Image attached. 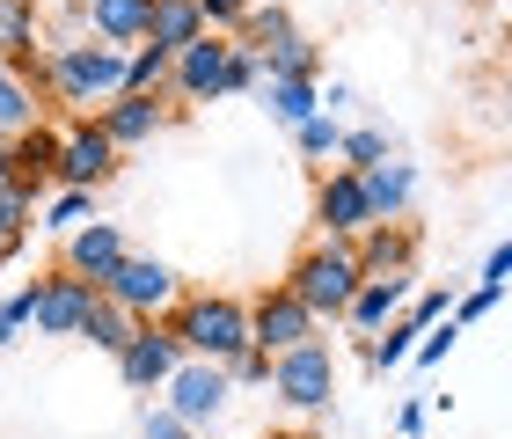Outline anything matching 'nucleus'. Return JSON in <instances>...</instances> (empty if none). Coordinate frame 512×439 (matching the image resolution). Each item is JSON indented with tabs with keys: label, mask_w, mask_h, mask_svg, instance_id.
I'll return each mask as SVG.
<instances>
[{
	"label": "nucleus",
	"mask_w": 512,
	"mask_h": 439,
	"mask_svg": "<svg viewBox=\"0 0 512 439\" xmlns=\"http://www.w3.org/2000/svg\"><path fill=\"white\" fill-rule=\"evenodd\" d=\"M352 257L366 279H403V271H417V227L410 220H374L366 235H352Z\"/></svg>",
	"instance_id": "2eb2a0df"
},
{
	"label": "nucleus",
	"mask_w": 512,
	"mask_h": 439,
	"mask_svg": "<svg viewBox=\"0 0 512 439\" xmlns=\"http://www.w3.org/2000/svg\"><path fill=\"white\" fill-rule=\"evenodd\" d=\"M315 227L330 242H352V235H366V227H374V205H366V183H359V169H337L315 183Z\"/></svg>",
	"instance_id": "9d476101"
},
{
	"label": "nucleus",
	"mask_w": 512,
	"mask_h": 439,
	"mask_svg": "<svg viewBox=\"0 0 512 439\" xmlns=\"http://www.w3.org/2000/svg\"><path fill=\"white\" fill-rule=\"evenodd\" d=\"M22 300H30V330L37 337H81V322L103 300V286L81 279V271H44V279L22 286Z\"/></svg>",
	"instance_id": "423d86ee"
},
{
	"label": "nucleus",
	"mask_w": 512,
	"mask_h": 439,
	"mask_svg": "<svg viewBox=\"0 0 512 439\" xmlns=\"http://www.w3.org/2000/svg\"><path fill=\"white\" fill-rule=\"evenodd\" d=\"M96 125L118 140V154H132V147H147V140H161V132L176 125V110L161 103V96H139V88H125V96H110L103 110H96Z\"/></svg>",
	"instance_id": "ddd939ff"
},
{
	"label": "nucleus",
	"mask_w": 512,
	"mask_h": 439,
	"mask_svg": "<svg viewBox=\"0 0 512 439\" xmlns=\"http://www.w3.org/2000/svg\"><path fill=\"white\" fill-rule=\"evenodd\" d=\"M359 257H352V242H308L293 257V271H286V293L300 300V308H308L315 322H344V308H352V293H359Z\"/></svg>",
	"instance_id": "7ed1b4c3"
},
{
	"label": "nucleus",
	"mask_w": 512,
	"mask_h": 439,
	"mask_svg": "<svg viewBox=\"0 0 512 439\" xmlns=\"http://www.w3.org/2000/svg\"><path fill=\"white\" fill-rule=\"evenodd\" d=\"M454 344H461V322L447 315V322H432V330H425V337H417V352H410V359H417V366H439V359H447V352H454Z\"/></svg>",
	"instance_id": "c9c22d12"
},
{
	"label": "nucleus",
	"mask_w": 512,
	"mask_h": 439,
	"mask_svg": "<svg viewBox=\"0 0 512 439\" xmlns=\"http://www.w3.org/2000/svg\"><path fill=\"white\" fill-rule=\"evenodd\" d=\"M8 183H15V147L0 140V191H8Z\"/></svg>",
	"instance_id": "37998d69"
},
{
	"label": "nucleus",
	"mask_w": 512,
	"mask_h": 439,
	"mask_svg": "<svg viewBox=\"0 0 512 439\" xmlns=\"http://www.w3.org/2000/svg\"><path fill=\"white\" fill-rule=\"evenodd\" d=\"M491 308H498V286H476V293L454 300V322H476V315H491Z\"/></svg>",
	"instance_id": "ea45409f"
},
{
	"label": "nucleus",
	"mask_w": 512,
	"mask_h": 439,
	"mask_svg": "<svg viewBox=\"0 0 512 439\" xmlns=\"http://www.w3.org/2000/svg\"><path fill=\"white\" fill-rule=\"evenodd\" d=\"M154 322H169L183 337V359H213V366H227L249 344V300L235 293H176V308H161Z\"/></svg>",
	"instance_id": "f03ea898"
},
{
	"label": "nucleus",
	"mask_w": 512,
	"mask_h": 439,
	"mask_svg": "<svg viewBox=\"0 0 512 439\" xmlns=\"http://www.w3.org/2000/svg\"><path fill=\"white\" fill-rule=\"evenodd\" d=\"M256 0H198V15H205V30H220V37H235L242 22H249Z\"/></svg>",
	"instance_id": "e433bc0d"
},
{
	"label": "nucleus",
	"mask_w": 512,
	"mask_h": 439,
	"mask_svg": "<svg viewBox=\"0 0 512 439\" xmlns=\"http://www.w3.org/2000/svg\"><path fill=\"white\" fill-rule=\"evenodd\" d=\"M271 396L286 410H330V396H337V352H330V337H308V344H293V352H278L271 359Z\"/></svg>",
	"instance_id": "39448f33"
},
{
	"label": "nucleus",
	"mask_w": 512,
	"mask_h": 439,
	"mask_svg": "<svg viewBox=\"0 0 512 439\" xmlns=\"http://www.w3.org/2000/svg\"><path fill=\"white\" fill-rule=\"evenodd\" d=\"M125 264V235L110 220H81L74 235H66V249H59V271H81V279H110V271Z\"/></svg>",
	"instance_id": "dca6fc26"
},
{
	"label": "nucleus",
	"mask_w": 512,
	"mask_h": 439,
	"mask_svg": "<svg viewBox=\"0 0 512 439\" xmlns=\"http://www.w3.org/2000/svg\"><path fill=\"white\" fill-rule=\"evenodd\" d=\"M483 286H498V293L512 286V242H498L491 257H483Z\"/></svg>",
	"instance_id": "a19ab883"
},
{
	"label": "nucleus",
	"mask_w": 512,
	"mask_h": 439,
	"mask_svg": "<svg viewBox=\"0 0 512 439\" xmlns=\"http://www.w3.org/2000/svg\"><path fill=\"white\" fill-rule=\"evenodd\" d=\"M118 140L96 125V110L88 118H66L59 125V169H52V191H103L110 176H118Z\"/></svg>",
	"instance_id": "20e7f679"
},
{
	"label": "nucleus",
	"mask_w": 512,
	"mask_h": 439,
	"mask_svg": "<svg viewBox=\"0 0 512 439\" xmlns=\"http://www.w3.org/2000/svg\"><path fill=\"white\" fill-rule=\"evenodd\" d=\"M132 330H139V315H125L118 300H96V308H88V322H81V337L96 344V352H110V359L132 344Z\"/></svg>",
	"instance_id": "393cba45"
},
{
	"label": "nucleus",
	"mask_w": 512,
	"mask_h": 439,
	"mask_svg": "<svg viewBox=\"0 0 512 439\" xmlns=\"http://www.w3.org/2000/svg\"><path fill=\"white\" fill-rule=\"evenodd\" d=\"M403 315L417 322V330L447 322V315H454V286H425V293H410V300H403Z\"/></svg>",
	"instance_id": "72a5a7b5"
},
{
	"label": "nucleus",
	"mask_w": 512,
	"mask_h": 439,
	"mask_svg": "<svg viewBox=\"0 0 512 439\" xmlns=\"http://www.w3.org/2000/svg\"><path fill=\"white\" fill-rule=\"evenodd\" d=\"M139 439H198V432H191V425H183V418H176V410H169V403H154V410H147V418H139Z\"/></svg>",
	"instance_id": "4c0bfd02"
},
{
	"label": "nucleus",
	"mask_w": 512,
	"mask_h": 439,
	"mask_svg": "<svg viewBox=\"0 0 512 439\" xmlns=\"http://www.w3.org/2000/svg\"><path fill=\"white\" fill-rule=\"evenodd\" d=\"M300 30V22L286 15V8H271V0H256V8H249V22H242V44H256V52H264V44H278V37H293Z\"/></svg>",
	"instance_id": "7c9ffc66"
},
{
	"label": "nucleus",
	"mask_w": 512,
	"mask_h": 439,
	"mask_svg": "<svg viewBox=\"0 0 512 439\" xmlns=\"http://www.w3.org/2000/svg\"><path fill=\"white\" fill-rule=\"evenodd\" d=\"M227 44H235V37L205 30V37H191V44L176 52L169 88H176L183 103H220V96H227Z\"/></svg>",
	"instance_id": "f8f14e48"
},
{
	"label": "nucleus",
	"mask_w": 512,
	"mask_h": 439,
	"mask_svg": "<svg viewBox=\"0 0 512 439\" xmlns=\"http://www.w3.org/2000/svg\"><path fill=\"white\" fill-rule=\"evenodd\" d=\"M417 337H425V330H417L410 315H395L388 330H374V337H366V366H374V374H395V366H403V359L417 352Z\"/></svg>",
	"instance_id": "a878e982"
},
{
	"label": "nucleus",
	"mask_w": 512,
	"mask_h": 439,
	"mask_svg": "<svg viewBox=\"0 0 512 439\" xmlns=\"http://www.w3.org/2000/svg\"><path fill=\"white\" fill-rule=\"evenodd\" d=\"M147 8L154 0H81V37L132 52V44H147Z\"/></svg>",
	"instance_id": "f3484780"
},
{
	"label": "nucleus",
	"mask_w": 512,
	"mask_h": 439,
	"mask_svg": "<svg viewBox=\"0 0 512 439\" xmlns=\"http://www.w3.org/2000/svg\"><path fill=\"white\" fill-rule=\"evenodd\" d=\"M176 366H183V337L169 330V322H139L132 344L118 352V374L139 388V396H161V381H169Z\"/></svg>",
	"instance_id": "9b49d317"
},
{
	"label": "nucleus",
	"mask_w": 512,
	"mask_h": 439,
	"mask_svg": "<svg viewBox=\"0 0 512 439\" xmlns=\"http://www.w3.org/2000/svg\"><path fill=\"white\" fill-rule=\"evenodd\" d=\"M176 264H161V257H132L125 249V264L103 279V300H118L125 315H139V322H154L161 308H176Z\"/></svg>",
	"instance_id": "6e6552de"
},
{
	"label": "nucleus",
	"mask_w": 512,
	"mask_h": 439,
	"mask_svg": "<svg viewBox=\"0 0 512 439\" xmlns=\"http://www.w3.org/2000/svg\"><path fill=\"white\" fill-rule=\"evenodd\" d=\"M381 154H388V132H374V125L344 132V147H337V161H344V169H374Z\"/></svg>",
	"instance_id": "473e14b6"
},
{
	"label": "nucleus",
	"mask_w": 512,
	"mask_h": 439,
	"mask_svg": "<svg viewBox=\"0 0 512 439\" xmlns=\"http://www.w3.org/2000/svg\"><path fill=\"white\" fill-rule=\"evenodd\" d=\"M169 66H176V52H161V44H132V52H125V88L161 96V88H169Z\"/></svg>",
	"instance_id": "cd10ccee"
},
{
	"label": "nucleus",
	"mask_w": 512,
	"mask_h": 439,
	"mask_svg": "<svg viewBox=\"0 0 512 439\" xmlns=\"http://www.w3.org/2000/svg\"><path fill=\"white\" fill-rule=\"evenodd\" d=\"M0 59L30 88L44 81V8L37 0H0Z\"/></svg>",
	"instance_id": "4468645a"
},
{
	"label": "nucleus",
	"mask_w": 512,
	"mask_h": 439,
	"mask_svg": "<svg viewBox=\"0 0 512 439\" xmlns=\"http://www.w3.org/2000/svg\"><path fill=\"white\" fill-rule=\"evenodd\" d=\"M395 432H403V439L425 432V403H403V410H395Z\"/></svg>",
	"instance_id": "79ce46f5"
},
{
	"label": "nucleus",
	"mask_w": 512,
	"mask_h": 439,
	"mask_svg": "<svg viewBox=\"0 0 512 439\" xmlns=\"http://www.w3.org/2000/svg\"><path fill=\"white\" fill-rule=\"evenodd\" d=\"M37 205H44V191H30V183H8V191H0V257L22 249V235L37 227Z\"/></svg>",
	"instance_id": "5701e85b"
},
{
	"label": "nucleus",
	"mask_w": 512,
	"mask_h": 439,
	"mask_svg": "<svg viewBox=\"0 0 512 439\" xmlns=\"http://www.w3.org/2000/svg\"><path fill=\"white\" fill-rule=\"evenodd\" d=\"M359 183H366V205H374V220H403L410 198H417V169H410V161H395V154H381L374 169H359Z\"/></svg>",
	"instance_id": "6ab92c4d"
},
{
	"label": "nucleus",
	"mask_w": 512,
	"mask_h": 439,
	"mask_svg": "<svg viewBox=\"0 0 512 439\" xmlns=\"http://www.w3.org/2000/svg\"><path fill=\"white\" fill-rule=\"evenodd\" d=\"M293 147L308 154V161H337V147H344V125L330 118V110H315L308 125H293Z\"/></svg>",
	"instance_id": "c756f323"
},
{
	"label": "nucleus",
	"mask_w": 512,
	"mask_h": 439,
	"mask_svg": "<svg viewBox=\"0 0 512 439\" xmlns=\"http://www.w3.org/2000/svg\"><path fill=\"white\" fill-rule=\"evenodd\" d=\"M227 381H235V388H271V352H256V344H242V352L227 359Z\"/></svg>",
	"instance_id": "f704fd0d"
},
{
	"label": "nucleus",
	"mask_w": 512,
	"mask_h": 439,
	"mask_svg": "<svg viewBox=\"0 0 512 439\" xmlns=\"http://www.w3.org/2000/svg\"><path fill=\"white\" fill-rule=\"evenodd\" d=\"M37 96L66 103L74 118H88V110H103L110 96H125V52L118 44H96V37H59L44 44V81Z\"/></svg>",
	"instance_id": "f257e3e1"
},
{
	"label": "nucleus",
	"mask_w": 512,
	"mask_h": 439,
	"mask_svg": "<svg viewBox=\"0 0 512 439\" xmlns=\"http://www.w3.org/2000/svg\"><path fill=\"white\" fill-rule=\"evenodd\" d=\"M15 183H30V191H52V169H59V125H22L15 132Z\"/></svg>",
	"instance_id": "412c9836"
},
{
	"label": "nucleus",
	"mask_w": 512,
	"mask_h": 439,
	"mask_svg": "<svg viewBox=\"0 0 512 439\" xmlns=\"http://www.w3.org/2000/svg\"><path fill=\"white\" fill-rule=\"evenodd\" d=\"M417 293V271H403V279H359V293H352V308H344V322H352L359 337H374V330H388L395 315H403V300Z\"/></svg>",
	"instance_id": "a211bd4d"
},
{
	"label": "nucleus",
	"mask_w": 512,
	"mask_h": 439,
	"mask_svg": "<svg viewBox=\"0 0 512 439\" xmlns=\"http://www.w3.org/2000/svg\"><path fill=\"white\" fill-rule=\"evenodd\" d=\"M191 37H205L198 0H154V8H147V44H161V52H183Z\"/></svg>",
	"instance_id": "4be33fe9"
},
{
	"label": "nucleus",
	"mask_w": 512,
	"mask_h": 439,
	"mask_svg": "<svg viewBox=\"0 0 512 439\" xmlns=\"http://www.w3.org/2000/svg\"><path fill=\"white\" fill-rule=\"evenodd\" d=\"M256 103L271 110V125H308L322 110V81H300V74H264V88H256Z\"/></svg>",
	"instance_id": "aec40b11"
},
{
	"label": "nucleus",
	"mask_w": 512,
	"mask_h": 439,
	"mask_svg": "<svg viewBox=\"0 0 512 439\" xmlns=\"http://www.w3.org/2000/svg\"><path fill=\"white\" fill-rule=\"evenodd\" d=\"M249 88H264V52L256 44H227V96H249Z\"/></svg>",
	"instance_id": "2f4dec72"
},
{
	"label": "nucleus",
	"mask_w": 512,
	"mask_h": 439,
	"mask_svg": "<svg viewBox=\"0 0 512 439\" xmlns=\"http://www.w3.org/2000/svg\"><path fill=\"white\" fill-rule=\"evenodd\" d=\"M37 110H44V103H37V88L22 81L8 59H0V140H15L22 125H37Z\"/></svg>",
	"instance_id": "b1692460"
},
{
	"label": "nucleus",
	"mask_w": 512,
	"mask_h": 439,
	"mask_svg": "<svg viewBox=\"0 0 512 439\" xmlns=\"http://www.w3.org/2000/svg\"><path fill=\"white\" fill-rule=\"evenodd\" d=\"M88 213H96V191H59V198L37 205V227H52V235H74Z\"/></svg>",
	"instance_id": "c85d7f7f"
},
{
	"label": "nucleus",
	"mask_w": 512,
	"mask_h": 439,
	"mask_svg": "<svg viewBox=\"0 0 512 439\" xmlns=\"http://www.w3.org/2000/svg\"><path fill=\"white\" fill-rule=\"evenodd\" d=\"M227 396H235V381H227V366H213V359H183L169 381H161V403L176 410L191 432H205V425H220V410H227Z\"/></svg>",
	"instance_id": "0eeeda50"
},
{
	"label": "nucleus",
	"mask_w": 512,
	"mask_h": 439,
	"mask_svg": "<svg viewBox=\"0 0 512 439\" xmlns=\"http://www.w3.org/2000/svg\"><path fill=\"white\" fill-rule=\"evenodd\" d=\"M264 74H300V81H315L322 74V52H315V37H278V44H264Z\"/></svg>",
	"instance_id": "bb28decb"
},
{
	"label": "nucleus",
	"mask_w": 512,
	"mask_h": 439,
	"mask_svg": "<svg viewBox=\"0 0 512 439\" xmlns=\"http://www.w3.org/2000/svg\"><path fill=\"white\" fill-rule=\"evenodd\" d=\"M22 330H30V300H22V286H15L8 300H0V352H8Z\"/></svg>",
	"instance_id": "58836bf2"
},
{
	"label": "nucleus",
	"mask_w": 512,
	"mask_h": 439,
	"mask_svg": "<svg viewBox=\"0 0 512 439\" xmlns=\"http://www.w3.org/2000/svg\"><path fill=\"white\" fill-rule=\"evenodd\" d=\"M308 337H322V322L300 308L286 286H271V293L249 300V344H256V352L278 359V352H293V344H308Z\"/></svg>",
	"instance_id": "1a4fd4ad"
}]
</instances>
